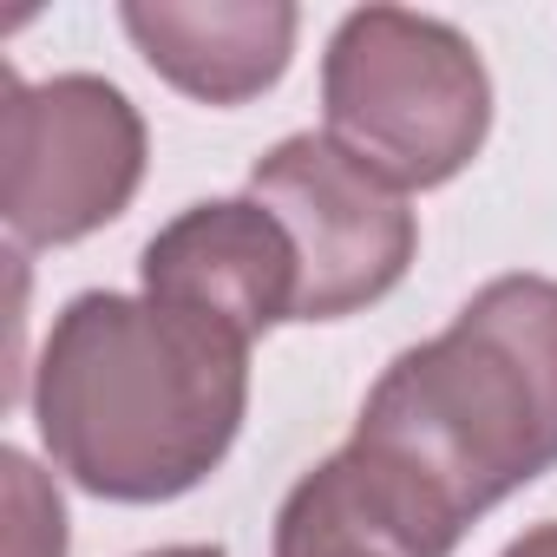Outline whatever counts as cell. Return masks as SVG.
<instances>
[{
  "instance_id": "obj_8",
  "label": "cell",
  "mask_w": 557,
  "mask_h": 557,
  "mask_svg": "<svg viewBox=\"0 0 557 557\" xmlns=\"http://www.w3.org/2000/svg\"><path fill=\"white\" fill-rule=\"evenodd\" d=\"M459 537L466 531L446 524L413 485L361 446H342L289 485L269 557H453Z\"/></svg>"
},
{
  "instance_id": "obj_1",
  "label": "cell",
  "mask_w": 557,
  "mask_h": 557,
  "mask_svg": "<svg viewBox=\"0 0 557 557\" xmlns=\"http://www.w3.org/2000/svg\"><path fill=\"white\" fill-rule=\"evenodd\" d=\"M249 342L158 296H73L34 361L47 459L92 498L164 505L197 492L236 446Z\"/></svg>"
},
{
  "instance_id": "obj_11",
  "label": "cell",
  "mask_w": 557,
  "mask_h": 557,
  "mask_svg": "<svg viewBox=\"0 0 557 557\" xmlns=\"http://www.w3.org/2000/svg\"><path fill=\"white\" fill-rule=\"evenodd\" d=\"M145 557H223V544H164V550H145Z\"/></svg>"
},
{
  "instance_id": "obj_9",
  "label": "cell",
  "mask_w": 557,
  "mask_h": 557,
  "mask_svg": "<svg viewBox=\"0 0 557 557\" xmlns=\"http://www.w3.org/2000/svg\"><path fill=\"white\" fill-rule=\"evenodd\" d=\"M0 472H8V557H66V505L60 492L40 479V466L8 446L0 453Z\"/></svg>"
},
{
  "instance_id": "obj_5",
  "label": "cell",
  "mask_w": 557,
  "mask_h": 557,
  "mask_svg": "<svg viewBox=\"0 0 557 557\" xmlns=\"http://www.w3.org/2000/svg\"><path fill=\"white\" fill-rule=\"evenodd\" d=\"M249 197L289 230L302 262L296 322H342L394 296L413 269L420 223L407 190L355 164L329 132H296L249 164Z\"/></svg>"
},
{
  "instance_id": "obj_2",
  "label": "cell",
  "mask_w": 557,
  "mask_h": 557,
  "mask_svg": "<svg viewBox=\"0 0 557 557\" xmlns=\"http://www.w3.org/2000/svg\"><path fill=\"white\" fill-rule=\"evenodd\" d=\"M348 446L459 531L544 479L557 466V283H485L433 342L387 361Z\"/></svg>"
},
{
  "instance_id": "obj_6",
  "label": "cell",
  "mask_w": 557,
  "mask_h": 557,
  "mask_svg": "<svg viewBox=\"0 0 557 557\" xmlns=\"http://www.w3.org/2000/svg\"><path fill=\"white\" fill-rule=\"evenodd\" d=\"M145 296L210 315L243 342L296 322L302 302V262L289 230L256 197H203L177 210L138 256Z\"/></svg>"
},
{
  "instance_id": "obj_3",
  "label": "cell",
  "mask_w": 557,
  "mask_h": 557,
  "mask_svg": "<svg viewBox=\"0 0 557 557\" xmlns=\"http://www.w3.org/2000/svg\"><path fill=\"white\" fill-rule=\"evenodd\" d=\"M329 138L394 190L453 184L492 132V79L479 47L413 8H355L322 53Z\"/></svg>"
},
{
  "instance_id": "obj_4",
  "label": "cell",
  "mask_w": 557,
  "mask_h": 557,
  "mask_svg": "<svg viewBox=\"0 0 557 557\" xmlns=\"http://www.w3.org/2000/svg\"><path fill=\"white\" fill-rule=\"evenodd\" d=\"M145 119L99 73L27 86L8 73L0 106V216L21 249H60L119 223L145 184Z\"/></svg>"
},
{
  "instance_id": "obj_10",
  "label": "cell",
  "mask_w": 557,
  "mask_h": 557,
  "mask_svg": "<svg viewBox=\"0 0 557 557\" xmlns=\"http://www.w3.org/2000/svg\"><path fill=\"white\" fill-rule=\"evenodd\" d=\"M498 557H557V518H544V524H531L524 537H511Z\"/></svg>"
},
{
  "instance_id": "obj_7",
  "label": "cell",
  "mask_w": 557,
  "mask_h": 557,
  "mask_svg": "<svg viewBox=\"0 0 557 557\" xmlns=\"http://www.w3.org/2000/svg\"><path fill=\"white\" fill-rule=\"evenodd\" d=\"M119 27L145 66L197 106H249L296 60L289 0H125Z\"/></svg>"
}]
</instances>
